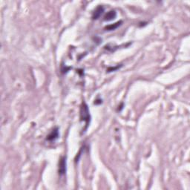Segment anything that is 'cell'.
<instances>
[{"mask_svg": "<svg viewBox=\"0 0 190 190\" xmlns=\"http://www.w3.org/2000/svg\"><path fill=\"white\" fill-rule=\"evenodd\" d=\"M80 118L82 121H84L86 123V128H85V130H86V128H88V126L89 123H90V120H91L89 109L86 103H82V106H81Z\"/></svg>", "mask_w": 190, "mask_h": 190, "instance_id": "1", "label": "cell"}, {"mask_svg": "<svg viewBox=\"0 0 190 190\" xmlns=\"http://www.w3.org/2000/svg\"><path fill=\"white\" fill-rule=\"evenodd\" d=\"M66 172V157H62L59 163V175H64Z\"/></svg>", "mask_w": 190, "mask_h": 190, "instance_id": "2", "label": "cell"}, {"mask_svg": "<svg viewBox=\"0 0 190 190\" xmlns=\"http://www.w3.org/2000/svg\"><path fill=\"white\" fill-rule=\"evenodd\" d=\"M59 136H60V134H59V128H55L53 131H52L51 133L47 136L46 140L48 141H56L57 139L59 138Z\"/></svg>", "mask_w": 190, "mask_h": 190, "instance_id": "3", "label": "cell"}, {"mask_svg": "<svg viewBox=\"0 0 190 190\" xmlns=\"http://www.w3.org/2000/svg\"><path fill=\"white\" fill-rule=\"evenodd\" d=\"M103 12H104V8H103V6H98V7L95 9L94 13H93L92 19H97Z\"/></svg>", "mask_w": 190, "mask_h": 190, "instance_id": "4", "label": "cell"}, {"mask_svg": "<svg viewBox=\"0 0 190 190\" xmlns=\"http://www.w3.org/2000/svg\"><path fill=\"white\" fill-rule=\"evenodd\" d=\"M117 16V13L115 12V10H111L109 12H108L107 14L105 15L104 16V20L105 21H111L112 19H115Z\"/></svg>", "mask_w": 190, "mask_h": 190, "instance_id": "5", "label": "cell"}, {"mask_svg": "<svg viewBox=\"0 0 190 190\" xmlns=\"http://www.w3.org/2000/svg\"><path fill=\"white\" fill-rule=\"evenodd\" d=\"M121 24H122V21H119V22H115L114 24L109 25L106 26V27H105V29H106V31H114V30L117 29L119 26L121 25Z\"/></svg>", "mask_w": 190, "mask_h": 190, "instance_id": "6", "label": "cell"}, {"mask_svg": "<svg viewBox=\"0 0 190 190\" xmlns=\"http://www.w3.org/2000/svg\"><path fill=\"white\" fill-rule=\"evenodd\" d=\"M120 67H121V66H117V67H114V68H109L108 71V72L114 71L117 70V69H118L119 68H120Z\"/></svg>", "mask_w": 190, "mask_h": 190, "instance_id": "7", "label": "cell"}]
</instances>
